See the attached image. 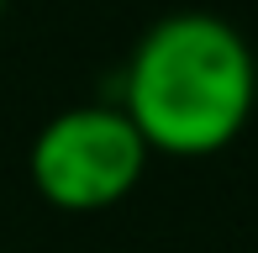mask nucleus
<instances>
[{
	"label": "nucleus",
	"mask_w": 258,
	"mask_h": 253,
	"mask_svg": "<svg viewBox=\"0 0 258 253\" xmlns=\"http://www.w3.org/2000/svg\"><path fill=\"white\" fill-rule=\"evenodd\" d=\"M27 169L58 211H105L143 179L148 143L121 106H69L32 137Z\"/></svg>",
	"instance_id": "f03ea898"
},
{
	"label": "nucleus",
	"mask_w": 258,
	"mask_h": 253,
	"mask_svg": "<svg viewBox=\"0 0 258 253\" xmlns=\"http://www.w3.org/2000/svg\"><path fill=\"white\" fill-rule=\"evenodd\" d=\"M253 53L242 32L206 11H179L143 32L121 74V111L148 153H216L253 111Z\"/></svg>",
	"instance_id": "f257e3e1"
},
{
	"label": "nucleus",
	"mask_w": 258,
	"mask_h": 253,
	"mask_svg": "<svg viewBox=\"0 0 258 253\" xmlns=\"http://www.w3.org/2000/svg\"><path fill=\"white\" fill-rule=\"evenodd\" d=\"M0 11H6V0H0Z\"/></svg>",
	"instance_id": "7ed1b4c3"
}]
</instances>
